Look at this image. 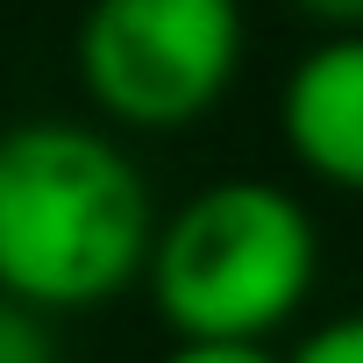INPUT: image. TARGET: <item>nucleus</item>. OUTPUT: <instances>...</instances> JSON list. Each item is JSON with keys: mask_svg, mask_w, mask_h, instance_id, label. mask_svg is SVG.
<instances>
[{"mask_svg": "<svg viewBox=\"0 0 363 363\" xmlns=\"http://www.w3.org/2000/svg\"><path fill=\"white\" fill-rule=\"evenodd\" d=\"M157 207L135 157L86 121L0 128V299L79 313L150 271Z\"/></svg>", "mask_w": 363, "mask_h": 363, "instance_id": "obj_1", "label": "nucleus"}, {"mask_svg": "<svg viewBox=\"0 0 363 363\" xmlns=\"http://www.w3.org/2000/svg\"><path fill=\"white\" fill-rule=\"evenodd\" d=\"M320 228L271 178H214L178 200L150 250V299L178 342H271L313 292Z\"/></svg>", "mask_w": 363, "mask_h": 363, "instance_id": "obj_2", "label": "nucleus"}, {"mask_svg": "<svg viewBox=\"0 0 363 363\" xmlns=\"http://www.w3.org/2000/svg\"><path fill=\"white\" fill-rule=\"evenodd\" d=\"M242 43V0H93L79 86L121 128H186L228 100Z\"/></svg>", "mask_w": 363, "mask_h": 363, "instance_id": "obj_3", "label": "nucleus"}, {"mask_svg": "<svg viewBox=\"0 0 363 363\" xmlns=\"http://www.w3.org/2000/svg\"><path fill=\"white\" fill-rule=\"evenodd\" d=\"M278 135L306 178L335 193H363V29L320 36L285 72Z\"/></svg>", "mask_w": 363, "mask_h": 363, "instance_id": "obj_4", "label": "nucleus"}, {"mask_svg": "<svg viewBox=\"0 0 363 363\" xmlns=\"http://www.w3.org/2000/svg\"><path fill=\"white\" fill-rule=\"evenodd\" d=\"M0 363H65L50 320L29 313V306H15V299H0Z\"/></svg>", "mask_w": 363, "mask_h": 363, "instance_id": "obj_5", "label": "nucleus"}, {"mask_svg": "<svg viewBox=\"0 0 363 363\" xmlns=\"http://www.w3.org/2000/svg\"><path fill=\"white\" fill-rule=\"evenodd\" d=\"M285 363H363V306H356V313H335V320H320V328H306Z\"/></svg>", "mask_w": 363, "mask_h": 363, "instance_id": "obj_6", "label": "nucleus"}, {"mask_svg": "<svg viewBox=\"0 0 363 363\" xmlns=\"http://www.w3.org/2000/svg\"><path fill=\"white\" fill-rule=\"evenodd\" d=\"M157 363H285L271 342H171Z\"/></svg>", "mask_w": 363, "mask_h": 363, "instance_id": "obj_7", "label": "nucleus"}, {"mask_svg": "<svg viewBox=\"0 0 363 363\" xmlns=\"http://www.w3.org/2000/svg\"><path fill=\"white\" fill-rule=\"evenodd\" d=\"M299 8H306L313 22H328L335 36H342V29H363V0H299Z\"/></svg>", "mask_w": 363, "mask_h": 363, "instance_id": "obj_8", "label": "nucleus"}]
</instances>
